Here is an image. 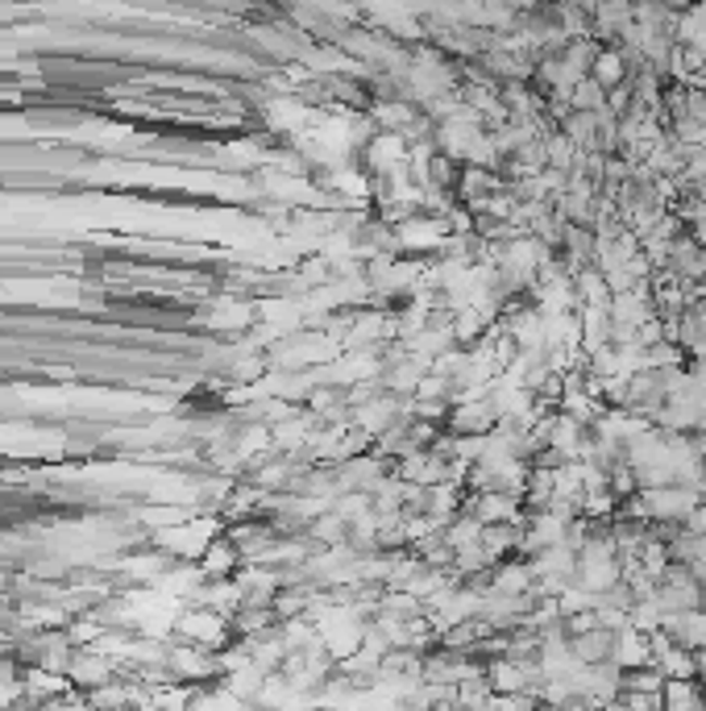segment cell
<instances>
[{
    "instance_id": "3957f363",
    "label": "cell",
    "mask_w": 706,
    "mask_h": 711,
    "mask_svg": "<svg viewBox=\"0 0 706 711\" xmlns=\"http://www.w3.org/2000/svg\"><path fill=\"white\" fill-rule=\"evenodd\" d=\"M660 703L665 708H706V687L698 678H665Z\"/></svg>"
},
{
    "instance_id": "6da1fadb",
    "label": "cell",
    "mask_w": 706,
    "mask_h": 711,
    "mask_svg": "<svg viewBox=\"0 0 706 711\" xmlns=\"http://www.w3.org/2000/svg\"><path fill=\"white\" fill-rule=\"evenodd\" d=\"M615 640H619V628H612V624H594L587 633L565 637V645H569L573 665H598V662H612L615 658Z\"/></svg>"
},
{
    "instance_id": "277c9868",
    "label": "cell",
    "mask_w": 706,
    "mask_h": 711,
    "mask_svg": "<svg viewBox=\"0 0 706 711\" xmlns=\"http://www.w3.org/2000/svg\"><path fill=\"white\" fill-rule=\"evenodd\" d=\"M569 109H582V113H598V109H607V88H603L598 79L582 75V79L569 88Z\"/></svg>"
},
{
    "instance_id": "7a4b0ae2",
    "label": "cell",
    "mask_w": 706,
    "mask_h": 711,
    "mask_svg": "<svg viewBox=\"0 0 706 711\" xmlns=\"http://www.w3.org/2000/svg\"><path fill=\"white\" fill-rule=\"evenodd\" d=\"M628 59L619 54V47H598V54H594V63H590V79H598L603 88H619V84H628Z\"/></svg>"
}]
</instances>
